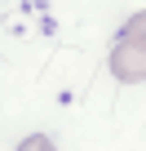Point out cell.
Instances as JSON below:
<instances>
[{"instance_id":"obj_1","label":"cell","mask_w":146,"mask_h":151,"mask_svg":"<svg viewBox=\"0 0 146 151\" xmlns=\"http://www.w3.org/2000/svg\"><path fill=\"white\" fill-rule=\"evenodd\" d=\"M106 67H111V76H115L120 85H137V80H146V45L133 40V36H124V40L111 49Z\"/></svg>"},{"instance_id":"obj_2","label":"cell","mask_w":146,"mask_h":151,"mask_svg":"<svg viewBox=\"0 0 146 151\" xmlns=\"http://www.w3.org/2000/svg\"><path fill=\"white\" fill-rule=\"evenodd\" d=\"M14 151H58V147H53V138H44V133H31V138H22Z\"/></svg>"},{"instance_id":"obj_3","label":"cell","mask_w":146,"mask_h":151,"mask_svg":"<svg viewBox=\"0 0 146 151\" xmlns=\"http://www.w3.org/2000/svg\"><path fill=\"white\" fill-rule=\"evenodd\" d=\"M124 36H133V40H142V45H146V9H142V14H133V18L124 22Z\"/></svg>"}]
</instances>
